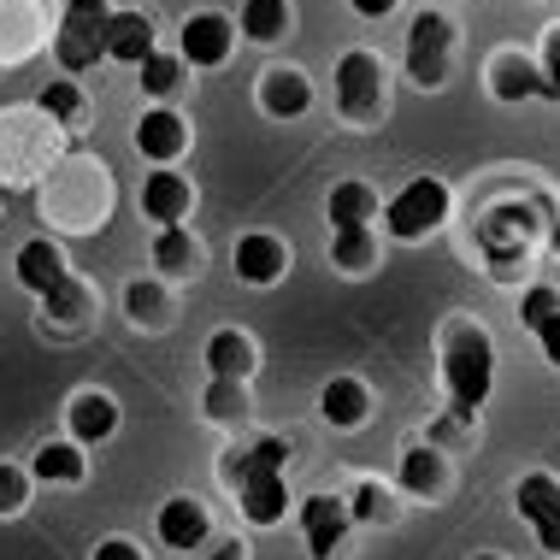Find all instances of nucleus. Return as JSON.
Wrapping results in <instances>:
<instances>
[{"label": "nucleus", "instance_id": "1", "mask_svg": "<svg viewBox=\"0 0 560 560\" xmlns=\"http://www.w3.org/2000/svg\"><path fill=\"white\" fill-rule=\"evenodd\" d=\"M219 483L236 502L242 525L271 532L290 520V443L266 431H236V443L219 448Z\"/></svg>", "mask_w": 560, "mask_h": 560}, {"label": "nucleus", "instance_id": "2", "mask_svg": "<svg viewBox=\"0 0 560 560\" xmlns=\"http://www.w3.org/2000/svg\"><path fill=\"white\" fill-rule=\"evenodd\" d=\"M118 207V184H113V165L101 154H59L36 184V213L54 236H89L113 219Z\"/></svg>", "mask_w": 560, "mask_h": 560}, {"label": "nucleus", "instance_id": "3", "mask_svg": "<svg viewBox=\"0 0 560 560\" xmlns=\"http://www.w3.org/2000/svg\"><path fill=\"white\" fill-rule=\"evenodd\" d=\"M436 360H443V389H448V401L454 407H478L490 401V389H495V342H490V330H483L478 319H454L443 325V348H436Z\"/></svg>", "mask_w": 560, "mask_h": 560}, {"label": "nucleus", "instance_id": "4", "mask_svg": "<svg viewBox=\"0 0 560 560\" xmlns=\"http://www.w3.org/2000/svg\"><path fill=\"white\" fill-rule=\"evenodd\" d=\"M66 154V130L30 101V107H7L0 113V177L7 184H42V172Z\"/></svg>", "mask_w": 560, "mask_h": 560}, {"label": "nucleus", "instance_id": "5", "mask_svg": "<svg viewBox=\"0 0 560 560\" xmlns=\"http://www.w3.org/2000/svg\"><path fill=\"white\" fill-rule=\"evenodd\" d=\"M448 213H454V189L443 177H413V184H401L384 207H377L389 242H425L448 224Z\"/></svg>", "mask_w": 560, "mask_h": 560}, {"label": "nucleus", "instance_id": "6", "mask_svg": "<svg viewBox=\"0 0 560 560\" xmlns=\"http://www.w3.org/2000/svg\"><path fill=\"white\" fill-rule=\"evenodd\" d=\"M337 118L342 125H384L389 118V66L372 48L337 59Z\"/></svg>", "mask_w": 560, "mask_h": 560}, {"label": "nucleus", "instance_id": "7", "mask_svg": "<svg viewBox=\"0 0 560 560\" xmlns=\"http://www.w3.org/2000/svg\"><path fill=\"white\" fill-rule=\"evenodd\" d=\"M407 78L419 89H443L454 78V19L448 12H413V24H407Z\"/></svg>", "mask_w": 560, "mask_h": 560}, {"label": "nucleus", "instance_id": "8", "mask_svg": "<svg viewBox=\"0 0 560 560\" xmlns=\"http://www.w3.org/2000/svg\"><path fill=\"white\" fill-rule=\"evenodd\" d=\"M107 0H66L54 19V59L66 66V78H83L89 66H101V24H107Z\"/></svg>", "mask_w": 560, "mask_h": 560}, {"label": "nucleus", "instance_id": "9", "mask_svg": "<svg viewBox=\"0 0 560 560\" xmlns=\"http://www.w3.org/2000/svg\"><path fill=\"white\" fill-rule=\"evenodd\" d=\"M36 301H42V337L78 342L101 325V295L89 278H78V271H66V278H59L54 290H42Z\"/></svg>", "mask_w": 560, "mask_h": 560}, {"label": "nucleus", "instance_id": "10", "mask_svg": "<svg viewBox=\"0 0 560 560\" xmlns=\"http://www.w3.org/2000/svg\"><path fill=\"white\" fill-rule=\"evenodd\" d=\"M236 19L231 12H189L184 24H177V59H184L189 71H219V66H231V54H236Z\"/></svg>", "mask_w": 560, "mask_h": 560}, {"label": "nucleus", "instance_id": "11", "mask_svg": "<svg viewBox=\"0 0 560 560\" xmlns=\"http://www.w3.org/2000/svg\"><path fill=\"white\" fill-rule=\"evenodd\" d=\"M54 42V12L42 0H0V71L30 66Z\"/></svg>", "mask_w": 560, "mask_h": 560}, {"label": "nucleus", "instance_id": "12", "mask_svg": "<svg viewBox=\"0 0 560 560\" xmlns=\"http://www.w3.org/2000/svg\"><path fill=\"white\" fill-rule=\"evenodd\" d=\"M290 266H295V248L278 231H242L231 242V271L248 290H278V283L290 278Z\"/></svg>", "mask_w": 560, "mask_h": 560}, {"label": "nucleus", "instance_id": "13", "mask_svg": "<svg viewBox=\"0 0 560 560\" xmlns=\"http://www.w3.org/2000/svg\"><path fill=\"white\" fill-rule=\"evenodd\" d=\"M154 537H160V549H172V555H201L207 542L219 537V520L201 495H165L160 513H154Z\"/></svg>", "mask_w": 560, "mask_h": 560}, {"label": "nucleus", "instance_id": "14", "mask_svg": "<svg viewBox=\"0 0 560 560\" xmlns=\"http://www.w3.org/2000/svg\"><path fill=\"white\" fill-rule=\"evenodd\" d=\"M295 525H301V542H307L313 560H337L342 542L354 537V520H348V502L330 490H313L295 502Z\"/></svg>", "mask_w": 560, "mask_h": 560}, {"label": "nucleus", "instance_id": "15", "mask_svg": "<svg viewBox=\"0 0 560 560\" xmlns=\"http://www.w3.org/2000/svg\"><path fill=\"white\" fill-rule=\"evenodd\" d=\"M513 508H520L525 532L537 537V549L560 560V478L555 472H525L513 483Z\"/></svg>", "mask_w": 560, "mask_h": 560}, {"label": "nucleus", "instance_id": "16", "mask_svg": "<svg viewBox=\"0 0 560 560\" xmlns=\"http://www.w3.org/2000/svg\"><path fill=\"white\" fill-rule=\"evenodd\" d=\"M130 148L148 165H177L195 148V130H189V118L177 107H142L136 125H130Z\"/></svg>", "mask_w": 560, "mask_h": 560}, {"label": "nucleus", "instance_id": "17", "mask_svg": "<svg viewBox=\"0 0 560 560\" xmlns=\"http://www.w3.org/2000/svg\"><path fill=\"white\" fill-rule=\"evenodd\" d=\"M154 48H160L154 12H142V7H113V12H107V24H101V59H113V66H130V71H136Z\"/></svg>", "mask_w": 560, "mask_h": 560}, {"label": "nucleus", "instance_id": "18", "mask_svg": "<svg viewBox=\"0 0 560 560\" xmlns=\"http://www.w3.org/2000/svg\"><path fill=\"white\" fill-rule=\"evenodd\" d=\"M195 189L177 165H148V177H142V189H136V207H142V219L154 224H189V213H195Z\"/></svg>", "mask_w": 560, "mask_h": 560}, {"label": "nucleus", "instance_id": "19", "mask_svg": "<svg viewBox=\"0 0 560 560\" xmlns=\"http://www.w3.org/2000/svg\"><path fill=\"white\" fill-rule=\"evenodd\" d=\"M254 101H260L266 118H278V125H295V118L313 113V101H319V89H313V78L301 66H266L260 83H254Z\"/></svg>", "mask_w": 560, "mask_h": 560}, {"label": "nucleus", "instance_id": "20", "mask_svg": "<svg viewBox=\"0 0 560 560\" xmlns=\"http://www.w3.org/2000/svg\"><path fill=\"white\" fill-rule=\"evenodd\" d=\"M118 307H125L130 330H142V337H165V330L177 325V290L160 278V271H142V278H130L125 295H118Z\"/></svg>", "mask_w": 560, "mask_h": 560}, {"label": "nucleus", "instance_id": "21", "mask_svg": "<svg viewBox=\"0 0 560 560\" xmlns=\"http://www.w3.org/2000/svg\"><path fill=\"white\" fill-rule=\"evenodd\" d=\"M396 490L413 495V502H443V495L454 490L448 448H436V443H407L401 460H396Z\"/></svg>", "mask_w": 560, "mask_h": 560}, {"label": "nucleus", "instance_id": "22", "mask_svg": "<svg viewBox=\"0 0 560 560\" xmlns=\"http://www.w3.org/2000/svg\"><path fill=\"white\" fill-rule=\"evenodd\" d=\"M118 431H125V407H118V396H107V389H78V396L66 401V436L71 443L107 448Z\"/></svg>", "mask_w": 560, "mask_h": 560}, {"label": "nucleus", "instance_id": "23", "mask_svg": "<svg viewBox=\"0 0 560 560\" xmlns=\"http://www.w3.org/2000/svg\"><path fill=\"white\" fill-rule=\"evenodd\" d=\"M366 419H372L366 377H354V372L325 377V389H319V425L337 431V436H354V431H366Z\"/></svg>", "mask_w": 560, "mask_h": 560}, {"label": "nucleus", "instance_id": "24", "mask_svg": "<svg viewBox=\"0 0 560 560\" xmlns=\"http://www.w3.org/2000/svg\"><path fill=\"white\" fill-rule=\"evenodd\" d=\"M148 260L165 283H189L207 271V242L189 231V224H160L154 242H148Z\"/></svg>", "mask_w": 560, "mask_h": 560}, {"label": "nucleus", "instance_id": "25", "mask_svg": "<svg viewBox=\"0 0 560 560\" xmlns=\"http://www.w3.org/2000/svg\"><path fill=\"white\" fill-rule=\"evenodd\" d=\"M201 419L213 431H254V377H207L201 384Z\"/></svg>", "mask_w": 560, "mask_h": 560}, {"label": "nucleus", "instance_id": "26", "mask_svg": "<svg viewBox=\"0 0 560 560\" xmlns=\"http://www.w3.org/2000/svg\"><path fill=\"white\" fill-rule=\"evenodd\" d=\"M490 95L520 107V101H549V83H542V66L525 48H502L490 59Z\"/></svg>", "mask_w": 560, "mask_h": 560}, {"label": "nucleus", "instance_id": "27", "mask_svg": "<svg viewBox=\"0 0 560 560\" xmlns=\"http://www.w3.org/2000/svg\"><path fill=\"white\" fill-rule=\"evenodd\" d=\"M71 271V254H66V242L59 236H30L19 254H12V278H19V290L24 295H42V290H54L59 278Z\"/></svg>", "mask_w": 560, "mask_h": 560}, {"label": "nucleus", "instance_id": "28", "mask_svg": "<svg viewBox=\"0 0 560 560\" xmlns=\"http://www.w3.org/2000/svg\"><path fill=\"white\" fill-rule=\"evenodd\" d=\"M30 478H36V490L48 483V490H83L89 483V448L71 443V436H48V443L36 448V460H30Z\"/></svg>", "mask_w": 560, "mask_h": 560}, {"label": "nucleus", "instance_id": "29", "mask_svg": "<svg viewBox=\"0 0 560 560\" xmlns=\"http://www.w3.org/2000/svg\"><path fill=\"white\" fill-rule=\"evenodd\" d=\"M201 366H207V377H254L260 372V342L242 325H219L201 342Z\"/></svg>", "mask_w": 560, "mask_h": 560}, {"label": "nucleus", "instance_id": "30", "mask_svg": "<svg viewBox=\"0 0 560 560\" xmlns=\"http://www.w3.org/2000/svg\"><path fill=\"white\" fill-rule=\"evenodd\" d=\"M236 36L254 42V48H278V42L295 36V7L290 0H242Z\"/></svg>", "mask_w": 560, "mask_h": 560}, {"label": "nucleus", "instance_id": "31", "mask_svg": "<svg viewBox=\"0 0 560 560\" xmlns=\"http://www.w3.org/2000/svg\"><path fill=\"white\" fill-rule=\"evenodd\" d=\"M377 254H384L377 224H342V231H330V242H325V260L337 266L342 278H366L377 266Z\"/></svg>", "mask_w": 560, "mask_h": 560}, {"label": "nucleus", "instance_id": "32", "mask_svg": "<svg viewBox=\"0 0 560 560\" xmlns=\"http://www.w3.org/2000/svg\"><path fill=\"white\" fill-rule=\"evenodd\" d=\"M189 78H195V71H189L172 48H154L142 66H136V83H142L148 107H177V95L189 89Z\"/></svg>", "mask_w": 560, "mask_h": 560}, {"label": "nucleus", "instance_id": "33", "mask_svg": "<svg viewBox=\"0 0 560 560\" xmlns=\"http://www.w3.org/2000/svg\"><path fill=\"white\" fill-rule=\"evenodd\" d=\"M342 502H348V520L354 525H377V532H384V525L401 520V490L384 478H354Z\"/></svg>", "mask_w": 560, "mask_h": 560}, {"label": "nucleus", "instance_id": "34", "mask_svg": "<svg viewBox=\"0 0 560 560\" xmlns=\"http://www.w3.org/2000/svg\"><path fill=\"white\" fill-rule=\"evenodd\" d=\"M377 207H384V195H377L366 177H342V184H330V195H325L330 231H342V224H377Z\"/></svg>", "mask_w": 560, "mask_h": 560}, {"label": "nucleus", "instance_id": "35", "mask_svg": "<svg viewBox=\"0 0 560 560\" xmlns=\"http://www.w3.org/2000/svg\"><path fill=\"white\" fill-rule=\"evenodd\" d=\"M36 107L48 113L66 136H78V130L89 125V95H83V83H78V78H66V71L36 89Z\"/></svg>", "mask_w": 560, "mask_h": 560}, {"label": "nucleus", "instance_id": "36", "mask_svg": "<svg viewBox=\"0 0 560 560\" xmlns=\"http://www.w3.org/2000/svg\"><path fill=\"white\" fill-rule=\"evenodd\" d=\"M30 495H36V478H30V466L0 460V520H19V513L30 508Z\"/></svg>", "mask_w": 560, "mask_h": 560}, {"label": "nucleus", "instance_id": "37", "mask_svg": "<svg viewBox=\"0 0 560 560\" xmlns=\"http://www.w3.org/2000/svg\"><path fill=\"white\" fill-rule=\"evenodd\" d=\"M431 443H436V448H466V443H478V413H472V407H454V401H448V413L431 425Z\"/></svg>", "mask_w": 560, "mask_h": 560}, {"label": "nucleus", "instance_id": "38", "mask_svg": "<svg viewBox=\"0 0 560 560\" xmlns=\"http://www.w3.org/2000/svg\"><path fill=\"white\" fill-rule=\"evenodd\" d=\"M555 313H560V290H555V283H532V290L520 295V325L525 330H537L542 319H555Z\"/></svg>", "mask_w": 560, "mask_h": 560}, {"label": "nucleus", "instance_id": "39", "mask_svg": "<svg viewBox=\"0 0 560 560\" xmlns=\"http://www.w3.org/2000/svg\"><path fill=\"white\" fill-rule=\"evenodd\" d=\"M537 66H542V83H549V101H560V24L549 30V36H542Z\"/></svg>", "mask_w": 560, "mask_h": 560}, {"label": "nucleus", "instance_id": "40", "mask_svg": "<svg viewBox=\"0 0 560 560\" xmlns=\"http://www.w3.org/2000/svg\"><path fill=\"white\" fill-rule=\"evenodd\" d=\"M89 560H154V555H148L136 537H101L95 549H89Z\"/></svg>", "mask_w": 560, "mask_h": 560}, {"label": "nucleus", "instance_id": "41", "mask_svg": "<svg viewBox=\"0 0 560 560\" xmlns=\"http://www.w3.org/2000/svg\"><path fill=\"white\" fill-rule=\"evenodd\" d=\"M201 560H254V542L248 537H213V542H207V549H201Z\"/></svg>", "mask_w": 560, "mask_h": 560}, {"label": "nucleus", "instance_id": "42", "mask_svg": "<svg viewBox=\"0 0 560 560\" xmlns=\"http://www.w3.org/2000/svg\"><path fill=\"white\" fill-rule=\"evenodd\" d=\"M532 337H537V348H542V360H549V366L560 372V313H555V319H542Z\"/></svg>", "mask_w": 560, "mask_h": 560}, {"label": "nucleus", "instance_id": "43", "mask_svg": "<svg viewBox=\"0 0 560 560\" xmlns=\"http://www.w3.org/2000/svg\"><path fill=\"white\" fill-rule=\"evenodd\" d=\"M396 7H401V0H348V12H354V19H366V24H384Z\"/></svg>", "mask_w": 560, "mask_h": 560}, {"label": "nucleus", "instance_id": "44", "mask_svg": "<svg viewBox=\"0 0 560 560\" xmlns=\"http://www.w3.org/2000/svg\"><path fill=\"white\" fill-rule=\"evenodd\" d=\"M549 236H555V254H560V219H555V224H549Z\"/></svg>", "mask_w": 560, "mask_h": 560}, {"label": "nucleus", "instance_id": "45", "mask_svg": "<svg viewBox=\"0 0 560 560\" xmlns=\"http://www.w3.org/2000/svg\"><path fill=\"white\" fill-rule=\"evenodd\" d=\"M472 560H508V555H495V549H483V555H472Z\"/></svg>", "mask_w": 560, "mask_h": 560}]
</instances>
